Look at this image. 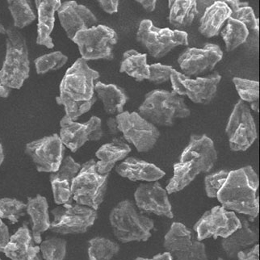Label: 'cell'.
<instances>
[{
	"label": "cell",
	"mask_w": 260,
	"mask_h": 260,
	"mask_svg": "<svg viewBox=\"0 0 260 260\" xmlns=\"http://www.w3.org/2000/svg\"><path fill=\"white\" fill-rule=\"evenodd\" d=\"M99 78L98 71L90 68L81 57L67 70L60 83L59 96L56 97L57 105L65 109L64 117L76 121L92 108L97 101L94 82Z\"/></svg>",
	"instance_id": "6da1fadb"
},
{
	"label": "cell",
	"mask_w": 260,
	"mask_h": 260,
	"mask_svg": "<svg viewBox=\"0 0 260 260\" xmlns=\"http://www.w3.org/2000/svg\"><path fill=\"white\" fill-rule=\"evenodd\" d=\"M258 186V175L251 166H246L229 172L217 198L227 210L256 218L259 213Z\"/></svg>",
	"instance_id": "7a4b0ae2"
},
{
	"label": "cell",
	"mask_w": 260,
	"mask_h": 260,
	"mask_svg": "<svg viewBox=\"0 0 260 260\" xmlns=\"http://www.w3.org/2000/svg\"><path fill=\"white\" fill-rule=\"evenodd\" d=\"M138 114L155 126L171 127L177 119L189 117L191 110L176 92L156 89L145 95Z\"/></svg>",
	"instance_id": "3957f363"
},
{
	"label": "cell",
	"mask_w": 260,
	"mask_h": 260,
	"mask_svg": "<svg viewBox=\"0 0 260 260\" xmlns=\"http://www.w3.org/2000/svg\"><path fill=\"white\" fill-rule=\"evenodd\" d=\"M109 221L115 237L122 243L146 242L154 228V221L138 213L130 200L120 201L111 210Z\"/></svg>",
	"instance_id": "277c9868"
},
{
	"label": "cell",
	"mask_w": 260,
	"mask_h": 260,
	"mask_svg": "<svg viewBox=\"0 0 260 260\" xmlns=\"http://www.w3.org/2000/svg\"><path fill=\"white\" fill-rule=\"evenodd\" d=\"M6 34V56L0 70V83L9 89H20L29 77L28 46L17 28L9 27Z\"/></svg>",
	"instance_id": "5b68a950"
},
{
	"label": "cell",
	"mask_w": 260,
	"mask_h": 260,
	"mask_svg": "<svg viewBox=\"0 0 260 260\" xmlns=\"http://www.w3.org/2000/svg\"><path fill=\"white\" fill-rule=\"evenodd\" d=\"M95 164V159H91L82 165L71 183V193L75 203L97 211L105 200L109 174L98 173Z\"/></svg>",
	"instance_id": "8992f818"
},
{
	"label": "cell",
	"mask_w": 260,
	"mask_h": 260,
	"mask_svg": "<svg viewBox=\"0 0 260 260\" xmlns=\"http://www.w3.org/2000/svg\"><path fill=\"white\" fill-rule=\"evenodd\" d=\"M136 40L154 58H162L178 46H188V36L181 30L157 28L150 20L141 21Z\"/></svg>",
	"instance_id": "52a82bcc"
},
{
	"label": "cell",
	"mask_w": 260,
	"mask_h": 260,
	"mask_svg": "<svg viewBox=\"0 0 260 260\" xmlns=\"http://www.w3.org/2000/svg\"><path fill=\"white\" fill-rule=\"evenodd\" d=\"M72 41L77 45L81 58L84 61H111L114 57L113 49L118 38L113 28L100 24L79 31Z\"/></svg>",
	"instance_id": "ba28073f"
},
{
	"label": "cell",
	"mask_w": 260,
	"mask_h": 260,
	"mask_svg": "<svg viewBox=\"0 0 260 260\" xmlns=\"http://www.w3.org/2000/svg\"><path fill=\"white\" fill-rule=\"evenodd\" d=\"M53 220L49 230L57 235H80L96 221L97 211L79 204H67L52 210Z\"/></svg>",
	"instance_id": "9c48e42d"
},
{
	"label": "cell",
	"mask_w": 260,
	"mask_h": 260,
	"mask_svg": "<svg viewBox=\"0 0 260 260\" xmlns=\"http://www.w3.org/2000/svg\"><path fill=\"white\" fill-rule=\"evenodd\" d=\"M120 133L140 153H146L156 146L161 134L157 126L149 122L136 112H123L116 115Z\"/></svg>",
	"instance_id": "30bf717a"
},
{
	"label": "cell",
	"mask_w": 260,
	"mask_h": 260,
	"mask_svg": "<svg viewBox=\"0 0 260 260\" xmlns=\"http://www.w3.org/2000/svg\"><path fill=\"white\" fill-rule=\"evenodd\" d=\"M232 151H246L258 138L256 124L250 109L243 101L235 105L225 128Z\"/></svg>",
	"instance_id": "8fae6325"
},
{
	"label": "cell",
	"mask_w": 260,
	"mask_h": 260,
	"mask_svg": "<svg viewBox=\"0 0 260 260\" xmlns=\"http://www.w3.org/2000/svg\"><path fill=\"white\" fill-rule=\"evenodd\" d=\"M170 80L174 92L177 95H187L194 104L206 105L210 104L217 95L221 76L218 72H214L205 77L191 79L174 69Z\"/></svg>",
	"instance_id": "7c38bea8"
},
{
	"label": "cell",
	"mask_w": 260,
	"mask_h": 260,
	"mask_svg": "<svg viewBox=\"0 0 260 260\" xmlns=\"http://www.w3.org/2000/svg\"><path fill=\"white\" fill-rule=\"evenodd\" d=\"M241 226V219L235 212L217 205L202 215L194 225V231L197 234V240L201 242L209 238L225 239Z\"/></svg>",
	"instance_id": "4fadbf2b"
},
{
	"label": "cell",
	"mask_w": 260,
	"mask_h": 260,
	"mask_svg": "<svg viewBox=\"0 0 260 260\" xmlns=\"http://www.w3.org/2000/svg\"><path fill=\"white\" fill-rule=\"evenodd\" d=\"M164 247L176 260H209L206 247L191 240L189 229L181 222H173L164 237Z\"/></svg>",
	"instance_id": "5bb4252c"
},
{
	"label": "cell",
	"mask_w": 260,
	"mask_h": 260,
	"mask_svg": "<svg viewBox=\"0 0 260 260\" xmlns=\"http://www.w3.org/2000/svg\"><path fill=\"white\" fill-rule=\"evenodd\" d=\"M25 154L32 159L38 172L54 173L63 161L65 146L59 135L54 134L28 142Z\"/></svg>",
	"instance_id": "9a60e30c"
},
{
	"label": "cell",
	"mask_w": 260,
	"mask_h": 260,
	"mask_svg": "<svg viewBox=\"0 0 260 260\" xmlns=\"http://www.w3.org/2000/svg\"><path fill=\"white\" fill-rule=\"evenodd\" d=\"M217 161L214 142L205 134H192L179 158V162L184 164L196 176L210 172Z\"/></svg>",
	"instance_id": "2e32d148"
},
{
	"label": "cell",
	"mask_w": 260,
	"mask_h": 260,
	"mask_svg": "<svg viewBox=\"0 0 260 260\" xmlns=\"http://www.w3.org/2000/svg\"><path fill=\"white\" fill-rule=\"evenodd\" d=\"M59 137L64 146L75 153L87 142H97L104 136L102 121L97 116H91L85 123H79L62 117L60 121Z\"/></svg>",
	"instance_id": "e0dca14e"
},
{
	"label": "cell",
	"mask_w": 260,
	"mask_h": 260,
	"mask_svg": "<svg viewBox=\"0 0 260 260\" xmlns=\"http://www.w3.org/2000/svg\"><path fill=\"white\" fill-rule=\"evenodd\" d=\"M223 52L215 44H207L203 48H187L179 55L178 63L187 77L204 75L214 69L221 61Z\"/></svg>",
	"instance_id": "ac0fdd59"
},
{
	"label": "cell",
	"mask_w": 260,
	"mask_h": 260,
	"mask_svg": "<svg viewBox=\"0 0 260 260\" xmlns=\"http://www.w3.org/2000/svg\"><path fill=\"white\" fill-rule=\"evenodd\" d=\"M134 199L142 211L170 219L174 217L168 192L158 181L141 183L134 192Z\"/></svg>",
	"instance_id": "d6986e66"
},
{
	"label": "cell",
	"mask_w": 260,
	"mask_h": 260,
	"mask_svg": "<svg viewBox=\"0 0 260 260\" xmlns=\"http://www.w3.org/2000/svg\"><path fill=\"white\" fill-rule=\"evenodd\" d=\"M57 15L67 37L71 41L79 31L92 28L96 26L98 22L90 9L84 5L78 4L76 1L61 3Z\"/></svg>",
	"instance_id": "ffe728a7"
},
{
	"label": "cell",
	"mask_w": 260,
	"mask_h": 260,
	"mask_svg": "<svg viewBox=\"0 0 260 260\" xmlns=\"http://www.w3.org/2000/svg\"><path fill=\"white\" fill-rule=\"evenodd\" d=\"M81 167L72 157L67 156L61 162L58 171L50 173L49 181L51 183L53 199L57 205H67L73 202L71 183L79 174Z\"/></svg>",
	"instance_id": "44dd1931"
},
{
	"label": "cell",
	"mask_w": 260,
	"mask_h": 260,
	"mask_svg": "<svg viewBox=\"0 0 260 260\" xmlns=\"http://www.w3.org/2000/svg\"><path fill=\"white\" fill-rule=\"evenodd\" d=\"M4 253L11 260H42L40 246L34 242L26 222L11 236Z\"/></svg>",
	"instance_id": "7402d4cb"
},
{
	"label": "cell",
	"mask_w": 260,
	"mask_h": 260,
	"mask_svg": "<svg viewBox=\"0 0 260 260\" xmlns=\"http://www.w3.org/2000/svg\"><path fill=\"white\" fill-rule=\"evenodd\" d=\"M116 173L131 181L156 182L165 176V172L144 160L129 157L116 168Z\"/></svg>",
	"instance_id": "603a6c76"
},
{
	"label": "cell",
	"mask_w": 260,
	"mask_h": 260,
	"mask_svg": "<svg viewBox=\"0 0 260 260\" xmlns=\"http://www.w3.org/2000/svg\"><path fill=\"white\" fill-rule=\"evenodd\" d=\"M38 13V38L37 44L48 49H53L54 44L51 34L54 28L55 12L59 9L60 0H36Z\"/></svg>",
	"instance_id": "cb8c5ba5"
},
{
	"label": "cell",
	"mask_w": 260,
	"mask_h": 260,
	"mask_svg": "<svg viewBox=\"0 0 260 260\" xmlns=\"http://www.w3.org/2000/svg\"><path fill=\"white\" fill-rule=\"evenodd\" d=\"M26 213L31 218L32 239L36 244H40L42 242V234L49 230L51 224L47 199L39 194L35 197H28Z\"/></svg>",
	"instance_id": "d4e9b609"
},
{
	"label": "cell",
	"mask_w": 260,
	"mask_h": 260,
	"mask_svg": "<svg viewBox=\"0 0 260 260\" xmlns=\"http://www.w3.org/2000/svg\"><path fill=\"white\" fill-rule=\"evenodd\" d=\"M131 150L129 145L120 138H113L112 142L103 145L95 153L99 159L95 164L97 172L101 175L110 173L116 162L126 158Z\"/></svg>",
	"instance_id": "484cf974"
},
{
	"label": "cell",
	"mask_w": 260,
	"mask_h": 260,
	"mask_svg": "<svg viewBox=\"0 0 260 260\" xmlns=\"http://www.w3.org/2000/svg\"><path fill=\"white\" fill-rule=\"evenodd\" d=\"M242 226L221 240V247L230 258H236L238 253L258 242V233L250 228L249 221L242 219Z\"/></svg>",
	"instance_id": "4316f807"
},
{
	"label": "cell",
	"mask_w": 260,
	"mask_h": 260,
	"mask_svg": "<svg viewBox=\"0 0 260 260\" xmlns=\"http://www.w3.org/2000/svg\"><path fill=\"white\" fill-rule=\"evenodd\" d=\"M231 9L225 1H214L200 19V34L207 38L218 35L221 26L231 17Z\"/></svg>",
	"instance_id": "83f0119b"
},
{
	"label": "cell",
	"mask_w": 260,
	"mask_h": 260,
	"mask_svg": "<svg viewBox=\"0 0 260 260\" xmlns=\"http://www.w3.org/2000/svg\"><path fill=\"white\" fill-rule=\"evenodd\" d=\"M95 91L98 98L102 101L105 113L109 115L122 113L124 105L129 100L124 89L117 85L97 82L95 84Z\"/></svg>",
	"instance_id": "f1b7e54d"
},
{
	"label": "cell",
	"mask_w": 260,
	"mask_h": 260,
	"mask_svg": "<svg viewBox=\"0 0 260 260\" xmlns=\"http://www.w3.org/2000/svg\"><path fill=\"white\" fill-rule=\"evenodd\" d=\"M120 73H125L135 81L142 82L149 79V65L147 54L141 53L135 49L124 52L122 61L120 62Z\"/></svg>",
	"instance_id": "f546056e"
},
{
	"label": "cell",
	"mask_w": 260,
	"mask_h": 260,
	"mask_svg": "<svg viewBox=\"0 0 260 260\" xmlns=\"http://www.w3.org/2000/svg\"><path fill=\"white\" fill-rule=\"evenodd\" d=\"M169 22L176 28H187L192 24L197 16L194 0H170Z\"/></svg>",
	"instance_id": "4dcf8cb0"
},
{
	"label": "cell",
	"mask_w": 260,
	"mask_h": 260,
	"mask_svg": "<svg viewBox=\"0 0 260 260\" xmlns=\"http://www.w3.org/2000/svg\"><path fill=\"white\" fill-rule=\"evenodd\" d=\"M225 3L231 9V18L243 23L249 32H259V20L255 17L254 10L248 3L239 0H226Z\"/></svg>",
	"instance_id": "1f68e13d"
},
{
	"label": "cell",
	"mask_w": 260,
	"mask_h": 260,
	"mask_svg": "<svg viewBox=\"0 0 260 260\" xmlns=\"http://www.w3.org/2000/svg\"><path fill=\"white\" fill-rule=\"evenodd\" d=\"M221 36L225 42L226 51L231 52L246 42L249 30L243 23L230 17L227 20L226 26L221 32Z\"/></svg>",
	"instance_id": "d6a6232c"
},
{
	"label": "cell",
	"mask_w": 260,
	"mask_h": 260,
	"mask_svg": "<svg viewBox=\"0 0 260 260\" xmlns=\"http://www.w3.org/2000/svg\"><path fill=\"white\" fill-rule=\"evenodd\" d=\"M120 251V246L104 237H95L88 242L89 260H112Z\"/></svg>",
	"instance_id": "836d02e7"
},
{
	"label": "cell",
	"mask_w": 260,
	"mask_h": 260,
	"mask_svg": "<svg viewBox=\"0 0 260 260\" xmlns=\"http://www.w3.org/2000/svg\"><path fill=\"white\" fill-rule=\"evenodd\" d=\"M8 9L11 12L14 28H24L36 20V15L31 5L26 0H8Z\"/></svg>",
	"instance_id": "e575fe53"
},
{
	"label": "cell",
	"mask_w": 260,
	"mask_h": 260,
	"mask_svg": "<svg viewBox=\"0 0 260 260\" xmlns=\"http://www.w3.org/2000/svg\"><path fill=\"white\" fill-rule=\"evenodd\" d=\"M67 242L53 237L40 243V250L44 260H64L67 255Z\"/></svg>",
	"instance_id": "d590c367"
},
{
	"label": "cell",
	"mask_w": 260,
	"mask_h": 260,
	"mask_svg": "<svg viewBox=\"0 0 260 260\" xmlns=\"http://www.w3.org/2000/svg\"><path fill=\"white\" fill-rule=\"evenodd\" d=\"M25 212L26 204L23 201L10 197L0 198V218L8 219L12 224H16Z\"/></svg>",
	"instance_id": "8d00e7d4"
},
{
	"label": "cell",
	"mask_w": 260,
	"mask_h": 260,
	"mask_svg": "<svg viewBox=\"0 0 260 260\" xmlns=\"http://www.w3.org/2000/svg\"><path fill=\"white\" fill-rule=\"evenodd\" d=\"M68 57L61 51L47 53L38 57L34 61L38 75H44L50 71H57L66 65Z\"/></svg>",
	"instance_id": "74e56055"
},
{
	"label": "cell",
	"mask_w": 260,
	"mask_h": 260,
	"mask_svg": "<svg viewBox=\"0 0 260 260\" xmlns=\"http://www.w3.org/2000/svg\"><path fill=\"white\" fill-rule=\"evenodd\" d=\"M233 82L235 83V88L240 96L241 101L250 104L258 102L259 83L258 81L241 78H234Z\"/></svg>",
	"instance_id": "f35d334b"
},
{
	"label": "cell",
	"mask_w": 260,
	"mask_h": 260,
	"mask_svg": "<svg viewBox=\"0 0 260 260\" xmlns=\"http://www.w3.org/2000/svg\"><path fill=\"white\" fill-rule=\"evenodd\" d=\"M229 172L230 171L222 170L220 172H215L211 175L205 176V188L208 197L217 198V194L226 180Z\"/></svg>",
	"instance_id": "ab89813d"
},
{
	"label": "cell",
	"mask_w": 260,
	"mask_h": 260,
	"mask_svg": "<svg viewBox=\"0 0 260 260\" xmlns=\"http://www.w3.org/2000/svg\"><path fill=\"white\" fill-rule=\"evenodd\" d=\"M174 68L172 66L162 65L161 63L149 66V79L148 81L155 84H161L169 81Z\"/></svg>",
	"instance_id": "60d3db41"
},
{
	"label": "cell",
	"mask_w": 260,
	"mask_h": 260,
	"mask_svg": "<svg viewBox=\"0 0 260 260\" xmlns=\"http://www.w3.org/2000/svg\"><path fill=\"white\" fill-rule=\"evenodd\" d=\"M237 258L239 260H259V245L256 243L248 251L242 250L237 254Z\"/></svg>",
	"instance_id": "b9f144b4"
},
{
	"label": "cell",
	"mask_w": 260,
	"mask_h": 260,
	"mask_svg": "<svg viewBox=\"0 0 260 260\" xmlns=\"http://www.w3.org/2000/svg\"><path fill=\"white\" fill-rule=\"evenodd\" d=\"M10 238L8 225L3 221V219L0 218V252L4 253V249L9 243Z\"/></svg>",
	"instance_id": "7bdbcfd3"
},
{
	"label": "cell",
	"mask_w": 260,
	"mask_h": 260,
	"mask_svg": "<svg viewBox=\"0 0 260 260\" xmlns=\"http://www.w3.org/2000/svg\"><path fill=\"white\" fill-rule=\"evenodd\" d=\"M100 6L108 14H114L118 12V0H99Z\"/></svg>",
	"instance_id": "ee69618b"
},
{
	"label": "cell",
	"mask_w": 260,
	"mask_h": 260,
	"mask_svg": "<svg viewBox=\"0 0 260 260\" xmlns=\"http://www.w3.org/2000/svg\"><path fill=\"white\" fill-rule=\"evenodd\" d=\"M214 1H196V8H197V16L201 19V16H203L205 10L211 6Z\"/></svg>",
	"instance_id": "f6af8a7d"
},
{
	"label": "cell",
	"mask_w": 260,
	"mask_h": 260,
	"mask_svg": "<svg viewBox=\"0 0 260 260\" xmlns=\"http://www.w3.org/2000/svg\"><path fill=\"white\" fill-rule=\"evenodd\" d=\"M107 127H108V129H109V134L112 135V136H116L120 133L116 117H109L107 120Z\"/></svg>",
	"instance_id": "bcb514c9"
},
{
	"label": "cell",
	"mask_w": 260,
	"mask_h": 260,
	"mask_svg": "<svg viewBox=\"0 0 260 260\" xmlns=\"http://www.w3.org/2000/svg\"><path fill=\"white\" fill-rule=\"evenodd\" d=\"M136 2L142 5L147 12H154L156 8V0H137Z\"/></svg>",
	"instance_id": "7dc6e473"
},
{
	"label": "cell",
	"mask_w": 260,
	"mask_h": 260,
	"mask_svg": "<svg viewBox=\"0 0 260 260\" xmlns=\"http://www.w3.org/2000/svg\"><path fill=\"white\" fill-rule=\"evenodd\" d=\"M134 260H174L172 258V254H170L168 251L162 253V254H158L154 255L153 258H146L142 257H138Z\"/></svg>",
	"instance_id": "c3c4849f"
},
{
	"label": "cell",
	"mask_w": 260,
	"mask_h": 260,
	"mask_svg": "<svg viewBox=\"0 0 260 260\" xmlns=\"http://www.w3.org/2000/svg\"><path fill=\"white\" fill-rule=\"evenodd\" d=\"M10 92V89L4 87V86H3V85L0 83V98H8Z\"/></svg>",
	"instance_id": "681fc988"
},
{
	"label": "cell",
	"mask_w": 260,
	"mask_h": 260,
	"mask_svg": "<svg viewBox=\"0 0 260 260\" xmlns=\"http://www.w3.org/2000/svg\"><path fill=\"white\" fill-rule=\"evenodd\" d=\"M250 108H251V109H252L254 112H255V113H258V112H259V103L254 102L252 103V104H250Z\"/></svg>",
	"instance_id": "f907efd6"
},
{
	"label": "cell",
	"mask_w": 260,
	"mask_h": 260,
	"mask_svg": "<svg viewBox=\"0 0 260 260\" xmlns=\"http://www.w3.org/2000/svg\"><path fill=\"white\" fill-rule=\"evenodd\" d=\"M4 161V148H3L2 144L0 143V167L2 166L3 162Z\"/></svg>",
	"instance_id": "816d5d0a"
},
{
	"label": "cell",
	"mask_w": 260,
	"mask_h": 260,
	"mask_svg": "<svg viewBox=\"0 0 260 260\" xmlns=\"http://www.w3.org/2000/svg\"><path fill=\"white\" fill-rule=\"evenodd\" d=\"M7 29L4 25L0 23V34H6Z\"/></svg>",
	"instance_id": "f5cc1de1"
},
{
	"label": "cell",
	"mask_w": 260,
	"mask_h": 260,
	"mask_svg": "<svg viewBox=\"0 0 260 260\" xmlns=\"http://www.w3.org/2000/svg\"><path fill=\"white\" fill-rule=\"evenodd\" d=\"M217 260H225V259H224V258H217Z\"/></svg>",
	"instance_id": "db71d44e"
},
{
	"label": "cell",
	"mask_w": 260,
	"mask_h": 260,
	"mask_svg": "<svg viewBox=\"0 0 260 260\" xmlns=\"http://www.w3.org/2000/svg\"><path fill=\"white\" fill-rule=\"evenodd\" d=\"M0 260H2V258H0Z\"/></svg>",
	"instance_id": "11a10c76"
}]
</instances>
